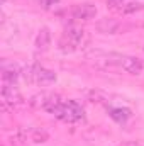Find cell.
Segmentation results:
<instances>
[{
  "label": "cell",
  "mask_w": 144,
  "mask_h": 146,
  "mask_svg": "<svg viewBox=\"0 0 144 146\" xmlns=\"http://www.w3.org/2000/svg\"><path fill=\"white\" fill-rule=\"evenodd\" d=\"M95 65L100 68H120L129 75H141L144 70V63L129 54H120V53H95Z\"/></svg>",
  "instance_id": "cell-1"
},
{
  "label": "cell",
  "mask_w": 144,
  "mask_h": 146,
  "mask_svg": "<svg viewBox=\"0 0 144 146\" xmlns=\"http://www.w3.org/2000/svg\"><path fill=\"white\" fill-rule=\"evenodd\" d=\"M83 39H85V31L78 26H68L63 34L59 37V49L63 53H73L76 51L81 44H83Z\"/></svg>",
  "instance_id": "cell-2"
},
{
  "label": "cell",
  "mask_w": 144,
  "mask_h": 146,
  "mask_svg": "<svg viewBox=\"0 0 144 146\" xmlns=\"http://www.w3.org/2000/svg\"><path fill=\"white\" fill-rule=\"evenodd\" d=\"M22 76L29 83H36V85H51L56 82V73L53 70L41 66V65H31V66L24 68Z\"/></svg>",
  "instance_id": "cell-3"
},
{
  "label": "cell",
  "mask_w": 144,
  "mask_h": 146,
  "mask_svg": "<svg viewBox=\"0 0 144 146\" xmlns=\"http://www.w3.org/2000/svg\"><path fill=\"white\" fill-rule=\"evenodd\" d=\"M2 100H3V107L10 106L15 107L19 104H22V95L19 92V88L15 87V83H2Z\"/></svg>",
  "instance_id": "cell-4"
},
{
  "label": "cell",
  "mask_w": 144,
  "mask_h": 146,
  "mask_svg": "<svg viewBox=\"0 0 144 146\" xmlns=\"http://www.w3.org/2000/svg\"><path fill=\"white\" fill-rule=\"evenodd\" d=\"M70 14L75 21H90L97 15V7L93 3H78L71 7Z\"/></svg>",
  "instance_id": "cell-5"
},
{
  "label": "cell",
  "mask_w": 144,
  "mask_h": 146,
  "mask_svg": "<svg viewBox=\"0 0 144 146\" xmlns=\"http://www.w3.org/2000/svg\"><path fill=\"white\" fill-rule=\"evenodd\" d=\"M22 75V70L15 63L3 61L2 63V83H17L19 76Z\"/></svg>",
  "instance_id": "cell-6"
},
{
  "label": "cell",
  "mask_w": 144,
  "mask_h": 146,
  "mask_svg": "<svg viewBox=\"0 0 144 146\" xmlns=\"http://www.w3.org/2000/svg\"><path fill=\"white\" fill-rule=\"evenodd\" d=\"M34 44H36V49H39V51H46V49L51 46V33H49L48 27L39 29Z\"/></svg>",
  "instance_id": "cell-7"
},
{
  "label": "cell",
  "mask_w": 144,
  "mask_h": 146,
  "mask_svg": "<svg viewBox=\"0 0 144 146\" xmlns=\"http://www.w3.org/2000/svg\"><path fill=\"white\" fill-rule=\"evenodd\" d=\"M108 115H110L115 122L124 124V122H127V119H129L132 114H131V109H127V107H110V109H108Z\"/></svg>",
  "instance_id": "cell-8"
},
{
  "label": "cell",
  "mask_w": 144,
  "mask_h": 146,
  "mask_svg": "<svg viewBox=\"0 0 144 146\" xmlns=\"http://www.w3.org/2000/svg\"><path fill=\"white\" fill-rule=\"evenodd\" d=\"M97 29L104 34H114L117 29H119V22L112 21V19H104L97 24Z\"/></svg>",
  "instance_id": "cell-9"
},
{
  "label": "cell",
  "mask_w": 144,
  "mask_h": 146,
  "mask_svg": "<svg viewBox=\"0 0 144 146\" xmlns=\"http://www.w3.org/2000/svg\"><path fill=\"white\" fill-rule=\"evenodd\" d=\"M10 143L14 146H26V143H27V133H26L24 129H17V131L12 134Z\"/></svg>",
  "instance_id": "cell-10"
},
{
  "label": "cell",
  "mask_w": 144,
  "mask_h": 146,
  "mask_svg": "<svg viewBox=\"0 0 144 146\" xmlns=\"http://www.w3.org/2000/svg\"><path fill=\"white\" fill-rule=\"evenodd\" d=\"M31 141L32 143H46L48 141V133L42 129H32L31 133Z\"/></svg>",
  "instance_id": "cell-11"
},
{
  "label": "cell",
  "mask_w": 144,
  "mask_h": 146,
  "mask_svg": "<svg viewBox=\"0 0 144 146\" xmlns=\"http://www.w3.org/2000/svg\"><path fill=\"white\" fill-rule=\"evenodd\" d=\"M139 9H143V5H141V3H134V2H131V3H122V5L119 7V10L124 12V14H131V12H136V10H139Z\"/></svg>",
  "instance_id": "cell-12"
},
{
  "label": "cell",
  "mask_w": 144,
  "mask_h": 146,
  "mask_svg": "<svg viewBox=\"0 0 144 146\" xmlns=\"http://www.w3.org/2000/svg\"><path fill=\"white\" fill-rule=\"evenodd\" d=\"M58 2H59V0H39V5H41L42 9H51V7H54Z\"/></svg>",
  "instance_id": "cell-13"
},
{
  "label": "cell",
  "mask_w": 144,
  "mask_h": 146,
  "mask_svg": "<svg viewBox=\"0 0 144 146\" xmlns=\"http://www.w3.org/2000/svg\"><path fill=\"white\" fill-rule=\"evenodd\" d=\"M107 3L108 5H112L114 9H119L122 3H126V0H107Z\"/></svg>",
  "instance_id": "cell-14"
},
{
  "label": "cell",
  "mask_w": 144,
  "mask_h": 146,
  "mask_svg": "<svg viewBox=\"0 0 144 146\" xmlns=\"http://www.w3.org/2000/svg\"><path fill=\"white\" fill-rule=\"evenodd\" d=\"M124 146H137V145H124Z\"/></svg>",
  "instance_id": "cell-15"
}]
</instances>
